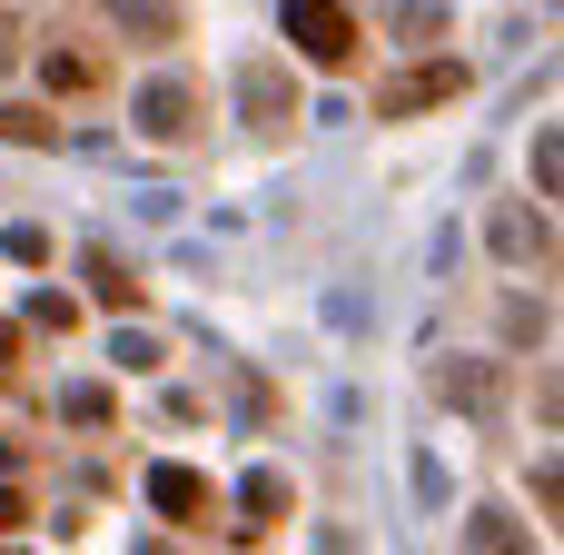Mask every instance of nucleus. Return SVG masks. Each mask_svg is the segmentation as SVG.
I'll list each match as a JSON object with an SVG mask.
<instances>
[{"label":"nucleus","mask_w":564,"mask_h":555,"mask_svg":"<svg viewBox=\"0 0 564 555\" xmlns=\"http://www.w3.org/2000/svg\"><path fill=\"white\" fill-rule=\"evenodd\" d=\"M288 40H297L317 70H337V60L357 50V20H347L337 0H288Z\"/></svg>","instance_id":"nucleus-1"},{"label":"nucleus","mask_w":564,"mask_h":555,"mask_svg":"<svg viewBox=\"0 0 564 555\" xmlns=\"http://www.w3.org/2000/svg\"><path fill=\"white\" fill-rule=\"evenodd\" d=\"M446 89H466V70H456V60H436V70H406V79H387V109H426V99H446Z\"/></svg>","instance_id":"nucleus-2"},{"label":"nucleus","mask_w":564,"mask_h":555,"mask_svg":"<svg viewBox=\"0 0 564 555\" xmlns=\"http://www.w3.org/2000/svg\"><path fill=\"white\" fill-rule=\"evenodd\" d=\"M149 497H159L169 516H198V506H208V487H198L188 467H159V477H149Z\"/></svg>","instance_id":"nucleus-3"},{"label":"nucleus","mask_w":564,"mask_h":555,"mask_svg":"<svg viewBox=\"0 0 564 555\" xmlns=\"http://www.w3.org/2000/svg\"><path fill=\"white\" fill-rule=\"evenodd\" d=\"M139 119H149L159 139H178V129H188V89H169V79H159V89L139 99Z\"/></svg>","instance_id":"nucleus-4"}]
</instances>
